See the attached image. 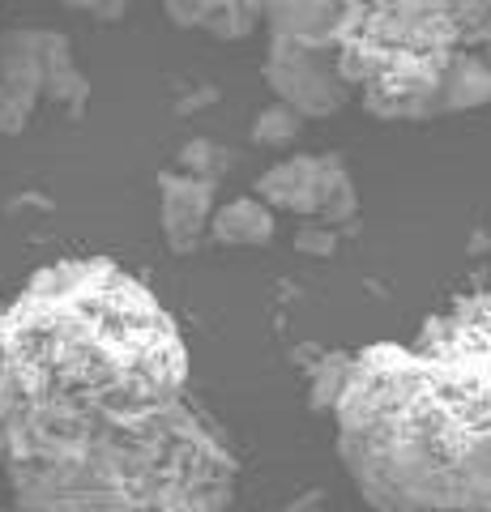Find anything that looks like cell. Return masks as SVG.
<instances>
[{
  "mask_svg": "<svg viewBox=\"0 0 491 512\" xmlns=\"http://www.w3.org/2000/svg\"><path fill=\"white\" fill-rule=\"evenodd\" d=\"M483 5H342L334 47L342 77L376 120H445L491 103V64L474 56Z\"/></svg>",
  "mask_w": 491,
  "mask_h": 512,
  "instance_id": "3957f363",
  "label": "cell"
},
{
  "mask_svg": "<svg viewBox=\"0 0 491 512\" xmlns=\"http://www.w3.org/2000/svg\"><path fill=\"white\" fill-rule=\"evenodd\" d=\"M334 427L376 512H491V291L346 359Z\"/></svg>",
  "mask_w": 491,
  "mask_h": 512,
  "instance_id": "7a4b0ae2",
  "label": "cell"
},
{
  "mask_svg": "<svg viewBox=\"0 0 491 512\" xmlns=\"http://www.w3.org/2000/svg\"><path fill=\"white\" fill-rule=\"evenodd\" d=\"M248 137H252V146H261V150H291L295 141L304 137V120H299L291 107L269 103V107H261L257 116H252Z\"/></svg>",
  "mask_w": 491,
  "mask_h": 512,
  "instance_id": "30bf717a",
  "label": "cell"
},
{
  "mask_svg": "<svg viewBox=\"0 0 491 512\" xmlns=\"http://www.w3.org/2000/svg\"><path fill=\"white\" fill-rule=\"evenodd\" d=\"M227 167H231L227 150H223V146H214V141H205V137H197V141H188V146H184L176 171L201 175V180H214V184H218V175H223Z\"/></svg>",
  "mask_w": 491,
  "mask_h": 512,
  "instance_id": "7c38bea8",
  "label": "cell"
},
{
  "mask_svg": "<svg viewBox=\"0 0 491 512\" xmlns=\"http://www.w3.org/2000/svg\"><path fill=\"white\" fill-rule=\"evenodd\" d=\"M342 5H261L265 26V82L274 103L291 107L299 120H325L355 99L342 77L334 26Z\"/></svg>",
  "mask_w": 491,
  "mask_h": 512,
  "instance_id": "277c9868",
  "label": "cell"
},
{
  "mask_svg": "<svg viewBox=\"0 0 491 512\" xmlns=\"http://www.w3.org/2000/svg\"><path fill=\"white\" fill-rule=\"evenodd\" d=\"M90 82L77 69L73 43L60 30L9 26L0 30V137H13L35 120L39 103L82 111Z\"/></svg>",
  "mask_w": 491,
  "mask_h": 512,
  "instance_id": "5b68a950",
  "label": "cell"
},
{
  "mask_svg": "<svg viewBox=\"0 0 491 512\" xmlns=\"http://www.w3.org/2000/svg\"><path fill=\"white\" fill-rule=\"evenodd\" d=\"M346 359L351 355H321L312 363V406L316 410H334L338 402V389H342V376H346Z\"/></svg>",
  "mask_w": 491,
  "mask_h": 512,
  "instance_id": "8fae6325",
  "label": "cell"
},
{
  "mask_svg": "<svg viewBox=\"0 0 491 512\" xmlns=\"http://www.w3.org/2000/svg\"><path fill=\"white\" fill-rule=\"evenodd\" d=\"M265 210L316 218L321 227H346L359 214V188L338 154H287L257 180Z\"/></svg>",
  "mask_w": 491,
  "mask_h": 512,
  "instance_id": "8992f818",
  "label": "cell"
},
{
  "mask_svg": "<svg viewBox=\"0 0 491 512\" xmlns=\"http://www.w3.org/2000/svg\"><path fill=\"white\" fill-rule=\"evenodd\" d=\"M487 239H491V222H487Z\"/></svg>",
  "mask_w": 491,
  "mask_h": 512,
  "instance_id": "ac0fdd59",
  "label": "cell"
},
{
  "mask_svg": "<svg viewBox=\"0 0 491 512\" xmlns=\"http://www.w3.org/2000/svg\"><path fill=\"white\" fill-rule=\"evenodd\" d=\"M167 13L184 30H205V35L231 43L248 39L261 26V5H235V0H214V5H201V0L197 5H180V0H171Z\"/></svg>",
  "mask_w": 491,
  "mask_h": 512,
  "instance_id": "ba28073f",
  "label": "cell"
},
{
  "mask_svg": "<svg viewBox=\"0 0 491 512\" xmlns=\"http://www.w3.org/2000/svg\"><path fill=\"white\" fill-rule=\"evenodd\" d=\"M0 316H5V299H0Z\"/></svg>",
  "mask_w": 491,
  "mask_h": 512,
  "instance_id": "e0dca14e",
  "label": "cell"
},
{
  "mask_svg": "<svg viewBox=\"0 0 491 512\" xmlns=\"http://www.w3.org/2000/svg\"><path fill=\"white\" fill-rule=\"evenodd\" d=\"M0 470L18 512H223L240 461L188 342L112 256L35 269L0 316Z\"/></svg>",
  "mask_w": 491,
  "mask_h": 512,
  "instance_id": "6da1fadb",
  "label": "cell"
},
{
  "mask_svg": "<svg viewBox=\"0 0 491 512\" xmlns=\"http://www.w3.org/2000/svg\"><path fill=\"white\" fill-rule=\"evenodd\" d=\"M214 180L188 171H163L158 175V227H163L167 248L176 256H188L201 248V239L210 235L214 218Z\"/></svg>",
  "mask_w": 491,
  "mask_h": 512,
  "instance_id": "52a82bcc",
  "label": "cell"
},
{
  "mask_svg": "<svg viewBox=\"0 0 491 512\" xmlns=\"http://www.w3.org/2000/svg\"><path fill=\"white\" fill-rule=\"evenodd\" d=\"M282 512H334V508L325 504V495H321V491H308V495H299V500H291Z\"/></svg>",
  "mask_w": 491,
  "mask_h": 512,
  "instance_id": "9a60e30c",
  "label": "cell"
},
{
  "mask_svg": "<svg viewBox=\"0 0 491 512\" xmlns=\"http://www.w3.org/2000/svg\"><path fill=\"white\" fill-rule=\"evenodd\" d=\"M278 231L274 210H265L257 197H235L227 205H218L210 218V235L227 248H261Z\"/></svg>",
  "mask_w": 491,
  "mask_h": 512,
  "instance_id": "9c48e42d",
  "label": "cell"
},
{
  "mask_svg": "<svg viewBox=\"0 0 491 512\" xmlns=\"http://www.w3.org/2000/svg\"><path fill=\"white\" fill-rule=\"evenodd\" d=\"M0 512H18V508H13V504H9V508H0Z\"/></svg>",
  "mask_w": 491,
  "mask_h": 512,
  "instance_id": "2e32d148",
  "label": "cell"
},
{
  "mask_svg": "<svg viewBox=\"0 0 491 512\" xmlns=\"http://www.w3.org/2000/svg\"><path fill=\"white\" fill-rule=\"evenodd\" d=\"M295 244L304 252H312V256H329V252H334V231L321 227V222H308V227L295 235Z\"/></svg>",
  "mask_w": 491,
  "mask_h": 512,
  "instance_id": "4fadbf2b",
  "label": "cell"
},
{
  "mask_svg": "<svg viewBox=\"0 0 491 512\" xmlns=\"http://www.w3.org/2000/svg\"><path fill=\"white\" fill-rule=\"evenodd\" d=\"M474 56H483L491 64V5H483V18L474 26Z\"/></svg>",
  "mask_w": 491,
  "mask_h": 512,
  "instance_id": "5bb4252c",
  "label": "cell"
}]
</instances>
